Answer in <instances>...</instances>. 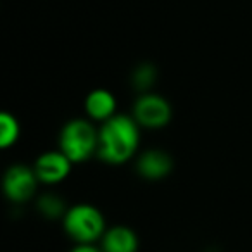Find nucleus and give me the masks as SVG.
I'll list each match as a JSON object with an SVG mask.
<instances>
[{"label": "nucleus", "mask_w": 252, "mask_h": 252, "mask_svg": "<svg viewBox=\"0 0 252 252\" xmlns=\"http://www.w3.org/2000/svg\"><path fill=\"white\" fill-rule=\"evenodd\" d=\"M135 118L114 114L98 130V158L109 164H121L131 159L138 149L140 130Z\"/></svg>", "instance_id": "1"}, {"label": "nucleus", "mask_w": 252, "mask_h": 252, "mask_svg": "<svg viewBox=\"0 0 252 252\" xmlns=\"http://www.w3.org/2000/svg\"><path fill=\"white\" fill-rule=\"evenodd\" d=\"M61 151L73 162H83L98 151V131L87 119H73L61 131Z\"/></svg>", "instance_id": "2"}, {"label": "nucleus", "mask_w": 252, "mask_h": 252, "mask_svg": "<svg viewBox=\"0 0 252 252\" xmlns=\"http://www.w3.org/2000/svg\"><path fill=\"white\" fill-rule=\"evenodd\" d=\"M64 230L76 244H94L102 238L105 221L102 213L90 204H76L69 207L63 216Z\"/></svg>", "instance_id": "3"}, {"label": "nucleus", "mask_w": 252, "mask_h": 252, "mask_svg": "<svg viewBox=\"0 0 252 252\" xmlns=\"http://www.w3.org/2000/svg\"><path fill=\"white\" fill-rule=\"evenodd\" d=\"M133 118L144 128H162L171 119V105L166 98L158 94L145 92L133 107Z\"/></svg>", "instance_id": "4"}, {"label": "nucleus", "mask_w": 252, "mask_h": 252, "mask_svg": "<svg viewBox=\"0 0 252 252\" xmlns=\"http://www.w3.org/2000/svg\"><path fill=\"white\" fill-rule=\"evenodd\" d=\"M38 182L40 180L33 168H28L25 164H14L7 169L4 176V192L9 200L21 204L32 199Z\"/></svg>", "instance_id": "5"}, {"label": "nucleus", "mask_w": 252, "mask_h": 252, "mask_svg": "<svg viewBox=\"0 0 252 252\" xmlns=\"http://www.w3.org/2000/svg\"><path fill=\"white\" fill-rule=\"evenodd\" d=\"M71 164L73 162L69 161V158L63 151H50L36 159L33 169H35L40 182L52 185V183L63 182L69 175Z\"/></svg>", "instance_id": "6"}, {"label": "nucleus", "mask_w": 252, "mask_h": 252, "mask_svg": "<svg viewBox=\"0 0 252 252\" xmlns=\"http://www.w3.org/2000/svg\"><path fill=\"white\" fill-rule=\"evenodd\" d=\"M138 173L147 180H161L166 175H169L173 168V161L169 154L159 149L147 151L138 158L137 162Z\"/></svg>", "instance_id": "7"}, {"label": "nucleus", "mask_w": 252, "mask_h": 252, "mask_svg": "<svg viewBox=\"0 0 252 252\" xmlns=\"http://www.w3.org/2000/svg\"><path fill=\"white\" fill-rule=\"evenodd\" d=\"M100 249L104 252H137L138 238L131 228L116 224L104 231Z\"/></svg>", "instance_id": "8"}, {"label": "nucleus", "mask_w": 252, "mask_h": 252, "mask_svg": "<svg viewBox=\"0 0 252 252\" xmlns=\"http://www.w3.org/2000/svg\"><path fill=\"white\" fill-rule=\"evenodd\" d=\"M85 109H87V114L94 121L104 123L116 114V98L111 92L98 88V90H94L87 97Z\"/></svg>", "instance_id": "9"}, {"label": "nucleus", "mask_w": 252, "mask_h": 252, "mask_svg": "<svg viewBox=\"0 0 252 252\" xmlns=\"http://www.w3.org/2000/svg\"><path fill=\"white\" fill-rule=\"evenodd\" d=\"M19 137V123L9 112L0 114V145L4 149L11 147L18 142Z\"/></svg>", "instance_id": "10"}, {"label": "nucleus", "mask_w": 252, "mask_h": 252, "mask_svg": "<svg viewBox=\"0 0 252 252\" xmlns=\"http://www.w3.org/2000/svg\"><path fill=\"white\" fill-rule=\"evenodd\" d=\"M38 209L45 218H59L66 214V206H64L63 199L54 193H47V195L38 199Z\"/></svg>", "instance_id": "11"}, {"label": "nucleus", "mask_w": 252, "mask_h": 252, "mask_svg": "<svg viewBox=\"0 0 252 252\" xmlns=\"http://www.w3.org/2000/svg\"><path fill=\"white\" fill-rule=\"evenodd\" d=\"M131 80H133V85L138 88V90L147 92L156 81L154 66H151V64H142V66H138L137 69H135L133 78H131Z\"/></svg>", "instance_id": "12"}, {"label": "nucleus", "mask_w": 252, "mask_h": 252, "mask_svg": "<svg viewBox=\"0 0 252 252\" xmlns=\"http://www.w3.org/2000/svg\"><path fill=\"white\" fill-rule=\"evenodd\" d=\"M71 252H104V251L95 247L94 244H78Z\"/></svg>", "instance_id": "13"}]
</instances>
